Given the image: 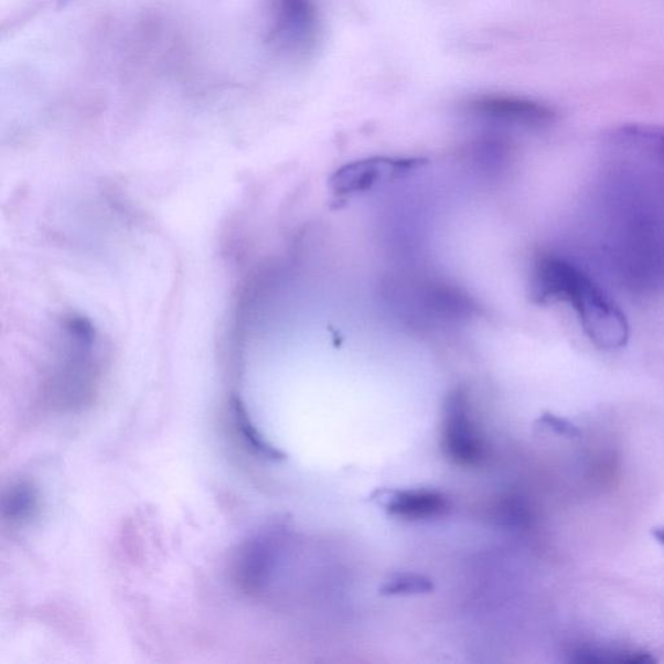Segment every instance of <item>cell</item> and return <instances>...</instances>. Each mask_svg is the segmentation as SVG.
Here are the masks:
<instances>
[{
    "label": "cell",
    "instance_id": "11",
    "mask_svg": "<svg viewBox=\"0 0 664 664\" xmlns=\"http://www.w3.org/2000/svg\"><path fill=\"white\" fill-rule=\"evenodd\" d=\"M653 536L655 537V540L664 547V528H655L653 531Z\"/></svg>",
    "mask_w": 664,
    "mask_h": 664
},
{
    "label": "cell",
    "instance_id": "10",
    "mask_svg": "<svg viewBox=\"0 0 664 664\" xmlns=\"http://www.w3.org/2000/svg\"><path fill=\"white\" fill-rule=\"evenodd\" d=\"M540 424L547 426L548 429H551L553 431L559 435H564V437L575 438L579 437L580 433L577 426L568 422V420L564 418H559L553 415H545L540 419Z\"/></svg>",
    "mask_w": 664,
    "mask_h": 664
},
{
    "label": "cell",
    "instance_id": "6",
    "mask_svg": "<svg viewBox=\"0 0 664 664\" xmlns=\"http://www.w3.org/2000/svg\"><path fill=\"white\" fill-rule=\"evenodd\" d=\"M442 441L449 459L460 467H476L483 460L484 447L469 416L468 398L462 390H456L448 398Z\"/></svg>",
    "mask_w": 664,
    "mask_h": 664
},
{
    "label": "cell",
    "instance_id": "1",
    "mask_svg": "<svg viewBox=\"0 0 664 664\" xmlns=\"http://www.w3.org/2000/svg\"><path fill=\"white\" fill-rule=\"evenodd\" d=\"M596 253L619 289L646 299L664 292V208L602 182Z\"/></svg>",
    "mask_w": 664,
    "mask_h": 664
},
{
    "label": "cell",
    "instance_id": "5",
    "mask_svg": "<svg viewBox=\"0 0 664 664\" xmlns=\"http://www.w3.org/2000/svg\"><path fill=\"white\" fill-rule=\"evenodd\" d=\"M272 33L287 53H311L320 33L319 10L314 0H277Z\"/></svg>",
    "mask_w": 664,
    "mask_h": 664
},
{
    "label": "cell",
    "instance_id": "9",
    "mask_svg": "<svg viewBox=\"0 0 664 664\" xmlns=\"http://www.w3.org/2000/svg\"><path fill=\"white\" fill-rule=\"evenodd\" d=\"M432 590L431 581L418 574H400L390 578L382 588V595L409 596L429 593Z\"/></svg>",
    "mask_w": 664,
    "mask_h": 664
},
{
    "label": "cell",
    "instance_id": "7",
    "mask_svg": "<svg viewBox=\"0 0 664 664\" xmlns=\"http://www.w3.org/2000/svg\"><path fill=\"white\" fill-rule=\"evenodd\" d=\"M425 164L419 159L371 158L353 161L339 169L330 179L338 195L363 193L382 179H396Z\"/></svg>",
    "mask_w": 664,
    "mask_h": 664
},
{
    "label": "cell",
    "instance_id": "3",
    "mask_svg": "<svg viewBox=\"0 0 664 664\" xmlns=\"http://www.w3.org/2000/svg\"><path fill=\"white\" fill-rule=\"evenodd\" d=\"M602 182L664 208V127L631 124L602 140Z\"/></svg>",
    "mask_w": 664,
    "mask_h": 664
},
{
    "label": "cell",
    "instance_id": "2",
    "mask_svg": "<svg viewBox=\"0 0 664 664\" xmlns=\"http://www.w3.org/2000/svg\"><path fill=\"white\" fill-rule=\"evenodd\" d=\"M529 297L536 304L565 302L577 313L589 341L603 351L623 349L630 339V324L614 299L578 263L545 255L535 263Z\"/></svg>",
    "mask_w": 664,
    "mask_h": 664
},
{
    "label": "cell",
    "instance_id": "8",
    "mask_svg": "<svg viewBox=\"0 0 664 664\" xmlns=\"http://www.w3.org/2000/svg\"><path fill=\"white\" fill-rule=\"evenodd\" d=\"M389 514L404 520H430L449 511V500L435 491H396L386 504Z\"/></svg>",
    "mask_w": 664,
    "mask_h": 664
},
{
    "label": "cell",
    "instance_id": "4",
    "mask_svg": "<svg viewBox=\"0 0 664 664\" xmlns=\"http://www.w3.org/2000/svg\"><path fill=\"white\" fill-rule=\"evenodd\" d=\"M464 113L481 120L531 130L548 128L556 121V113L549 106L512 95H482L468 101Z\"/></svg>",
    "mask_w": 664,
    "mask_h": 664
}]
</instances>
